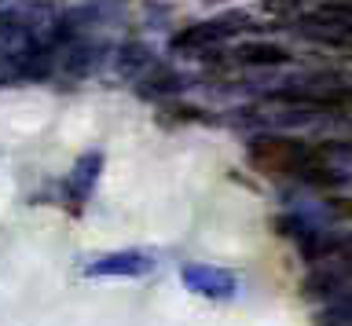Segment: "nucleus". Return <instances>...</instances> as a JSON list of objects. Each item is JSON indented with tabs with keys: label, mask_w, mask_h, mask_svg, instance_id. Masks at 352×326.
Listing matches in <instances>:
<instances>
[{
	"label": "nucleus",
	"mask_w": 352,
	"mask_h": 326,
	"mask_svg": "<svg viewBox=\"0 0 352 326\" xmlns=\"http://www.w3.org/2000/svg\"><path fill=\"white\" fill-rule=\"evenodd\" d=\"M334 213H338V216H349V220H352V198H338V202H334Z\"/></svg>",
	"instance_id": "3"
},
{
	"label": "nucleus",
	"mask_w": 352,
	"mask_h": 326,
	"mask_svg": "<svg viewBox=\"0 0 352 326\" xmlns=\"http://www.w3.org/2000/svg\"><path fill=\"white\" fill-rule=\"evenodd\" d=\"M235 56L242 62H253V67H283L290 62V51L279 45H268V40H250V45H239Z\"/></svg>",
	"instance_id": "2"
},
{
	"label": "nucleus",
	"mask_w": 352,
	"mask_h": 326,
	"mask_svg": "<svg viewBox=\"0 0 352 326\" xmlns=\"http://www.w3.org/2000/svg\"><path fill=\"white\" fill-rule=\"evenodd\" d=\"M246 158L264 176H301L305 165L312 161V147L294 136H257Z\"/></svg>",
	"instance_id": "1"
}]
</instances>
